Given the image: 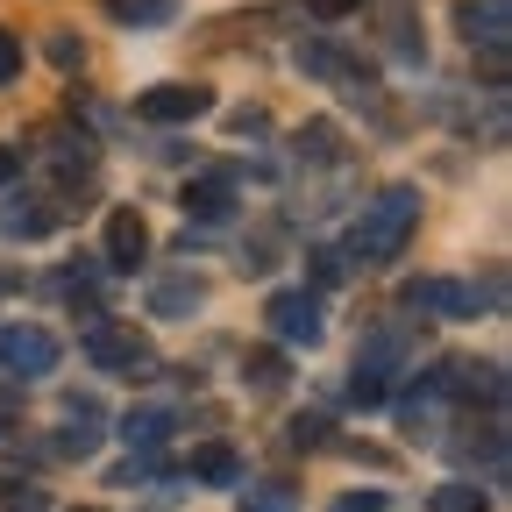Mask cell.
<instances>
[{
    "label": "cell",
    "mask_w": 512,
    "mask_h": 512,
    "mask_svg": "<svg viewBox=\"0 0 512 512\" xmlns=\"http://www.w3.org/2000/svg\"><path fill=\"white\" fill-rule=\"evenodd\" d=\"M392 363H399V335H377V342L356 356L349 399H356V406H377V399H384V384H392Z\"/></svg>",
    "instance_id": "obj_8"
},
{
    "label": "cell",
    "mask_w": 512,
    "mask_h": 512,
    "mask_svg": "<svg viewBox=\"0 0 512 512\" xmlns=\"http://www.w3.org/2000/svg\"><path fill=\"white\" fill-rule=\"evenodd\" d=\"M64 420H72V427L57 434V448H64V456H93V448H100V406L93 399H72Z\"/></svg>",
    "instance_id": "obj_10"
},
{
    "label": "cell",
    "mask_w": 512,
    "mask_h": 512,
    "mask_svg": "<svg viewBox=\"0 0 512 512\" xmlns=\"http://www.w3.org/2000/svg\"><path fill=\"white\" fill-rule=\"evenodd\" d=\"M392 8V57L399 64H420V36H413V0H384Z\"/></svg>",
    "instance_id": "obj_19"
},
{
    "label": "cell",
    "mask_w": 512,
    "mask_h": 512,
    "mask_svg": "<svg viewBox=\"0 0 512 512\" xmlns=\"http://www.w3.org/2000/svg\"><path fill=\"white\" fill-rule=\"evenodd\" d=\"M121 434H128V448H164V441H171V406H136V413H121Z\"/></svg>",
    "instance_id": "obj_13"
},
{
    "label": "cell",
    "mask_w": 512,
    "mask_h": 512,
    "mask_svg": "<svg viewBox=\"0 0 512 512\" xmlns=\"http://www.w3.org/2000/svg\"><path fill=\"white\" fill-rule=\"evenodd\" d=\"M413 228H420V192H413V185H384L377 200L363 207L356 235H349V264H363V271L399 264L406 242H413Z\"/></svg>",
    "instance_id": "obj_1"
},
{
    "label": "cell",
    "mask_w": 512,
    "mask_h": 512,
    "mask_svg": "<svg viewBox=\"0 0 512 512\" xmlns=\"http://www.w3.org/2000/svg\"><path fill=\"white\" fill-rule=\"evenodd\" d=\"M8 79H22V36L0 29V86H8Z\"/></svg>",
    "instance_id": "obj_24"
},
{
    "label": "cell",
    "mask_w": 512,
    "mask_h": 512,
    "mask_svg": "<svg viewBox=\"0 0 512 512\" xmlns=\"http://www.w3.org/2000/svg\"><path fill=\"white\" fill-rule=\"evenodd\" d=\"M328 512H384V491H342Z\"/></svg>",
    "instance_id": "obj_25"
},
{
    "label": "cell",
    "mask_w": 512,
    "mask_h": 512,
    "mask_svg": "<svg viewBox=\"0 0 512 512\" xmlns=\"http://www.w3.org/2000/svg\"><path fill=\"white\" fill-rule=\"evenodd\" d=\"M491 498H484V484H441L434 498H427V512H484Z\"/></svg>",
    "instance_id": "obj_20"
},
{
    "label": "cell",
    "mask_w": 512,
    "mask_h": 512,
    "mask_svg": "<svg viewBox=\"0 0 512 512\" xmlns=\"http://www.w3.org/2000/svg\"><path fill=\"white\" fill-rule=\"evenodd\" d=\"M136 114H143V121H157V128L200 121V114H214V86H185V79H171V86H150V93L136 100Z\"/></svg>",
    "instance_id": "obj_6"
},
{
    "label": "cell",
    "mask_w": 512,
    "mask_h": 512,
    "mask_svg": "<svg viewBox=\"0 0 512 512\" xmlns=\"http://www.w3.org/2000/svg\"><path fill=\"white\" fill-rule=\"evenodd\" d=\"M107 8H114L128 29H157V22H171V15H178V0H107Z\"/></svg>",
    "instance_id": "obj_18"
},
{
    "label": "cell",
    "mask_w": 512,
    "mask_h": 512,
    "mask_svg": "<svg viewBox=\"0 0 512 512\" xmlns=\"http://www.w3.org/2000/svg\"><path fill=\"white\" fill-rule=\"evenodd\" d=\"M285 377H292V370H285L278 349H249V356H242V384H249V392H278Z\"/></svg>",
    "instance_id": "obj_17"
},
{
    "label": "cell",
    "mask_w": 512,
    "mask_h": 512,
    "mask_svg": "<svg viewBox=\"0 0 512 512\" xmlns=\"http://www.w3.org/2000/svg\"><path fill=\"white\" fill-rule=\"evenodd\" d=\"M299 72L306 79H328V86H342L349 100H370V64L363 57H349L342 43H328V36H313V43H299Z\"/></svg>",
    "instance_id": "obj_4"
},
{
    "label": "cell",
    "mask_w": 512,
    "mask_h": 512,
    "mask_svg": "<svg viewBox=\"0 0 512 512\" xmlns=\"http://www.w3.org/2000/svg\"><path fill=\"white\" fill-rule=\"evenodd\" d=\"M264 320H271L278 342H299V349H313L320 335H328V320H320V292H271Z\"/></svg>",
    "instance_id": "obj_5"
},
{
    "label": "cell",
    "mask_w": 512,
    "mask_h": 512,
    "mask_svg": "<svg viewBox=\"0 0 512 512\" xmlns=\"http://www.w3.org/2000/svg\"><path fill=\"white\" fill-rule=\"evenodd\" d=\"M306 256H313V278H320V285H342V278H349V256H342V249H306Z\"/></svg>",
    "instance_id": "obj_22"
},
{
    "label": "cell",
    "mask_w": 512,
    "mask_h": 512,
    "mask_svg": "<svg viewBox=\"0 0 512 512\" xmlns=\"http://www.w3.org/2000/svg\"><path fill=\"white\" fill-rule=\"evenodd\" d=\"M150 256V228H143V214H107V271H136Z\"/></svg>",
    "instance_id": "obj_9"
},
{
    "label": "cell",
    "mask_w": 512,
    "mask_h": 512,
    "mask_svg": "<svg viewBox=\"0 0 512 512\" xmlns=\"http://www.w3.org/2000/svg\"><path fill=\"white\" fill-rule=\"evenodd\" d=\"M463 36L470 43H484V50H505V0H484V8H477V0H463Z\"/></svg>",
    "instance_id": "obj_12"
},
{
    "label": "cell",
    "mask_w": 512,
    "mask_h": 512,
    "mask_svg": "<svg viewBox=\"0 0 512 512\" xmlns=\"http://www.w3.org/2000/svg\"><path fill=\"white\" fill-rule=\"evenodd\" d=\"M200 299H207V285L185 271V278H164V285L150 292V313H164V320H185V313L200 306Z\"/></svg>",
    "instance_id": "obj_14"
},
{
    "label": "cell",
    "mask_w": 512,
    "mask_h": 512,
    "mask_svg": "<svg viewBox=\"0 0 512 512\" xmlns=\"http://www.w3.org/2000/svg\"><path fill=\"white\" fill-rule=\"evenodd\" d=\"M192 477L214 484V491H228V484H242V456H235L228 441H207V448H192Z\"/></svg>",
    "instance_id": "obj_11"
},
{
    "label": "cell",
    "mask_w": 512,
    "mask_h": 512,
    "mask_svg": "<svg viewBox=\"0 0 512 512\" xmlns=\"http://www.w3.org/2000/svg\"><path fill=\"white\" fill-rule=\"evenodd\" d=\"M242 512H292V484H249Z\"/></svg>",
    "instance_id": "obj_21"
},
{
    "label": "cell",
    "mask_w": 512,
    "mask_h": 512,
    "mask_svg": "<svg viewBox=\"0 0 512 512\" xmlns=\"http://www.w3.org/2000/svg\"><path fill=\"white\" fill-rule=\"evenodd\" d=\"M79 349H86V363L107 370V377H150V370H157V349H150L136 328H121V320H93Z\"/></svg>",
    "instance_id": "obj_2"
},
{
    "label": "cell",
    "mask_w": 512,
    "mask_h": 512,
    "mask_svg": "<svg viewBox=\"0 0 512 512\" xmlns=\"http://www.w3.org/2000/svg\"><path fill=\"white\" fill-rule=\"evenodd\" d=\"M349 8H363V0H313V15H320V22H342Z\"/></svg>",
    "instance_id": "obj_29"
},
{
    "label": "cell",
    "mask_w": 512,
    "mask_h": 512,
    "mask_svg": "<svg viewBox=\"0 0 512 512\" xmlns=\"http://www.w3.org/2000/svg\"><path fill=\"white\" fill-rule=\"evenodd\" d=\"M15 171H22V150H15V143H0V185H8Z\"/></svg>",
    "instance_id": "obj_30"
},
{
    "label": "cell",
    "mask_w": 512,
    "mask_h": 512,
    "mask_svg": "<svg viewBox=\"0 0 512 512\" xmlns=\"http://www.w3.org/2000/svg\"><path fill=\"white\" fill-rule=\"evenodd\" d=\"M185 214H200V221H221L228 207H235V185L228 178H200V185H185V200H178Z\"/></svg>",
    "instance_id": "obj_15"
},
{
    "label": "cell",
    "mask_w": 512,
    "mask_h": 512,
    "mask_svg": "<svg viewBox=\"0 0 512 512\" xmlns=\"http://www.w3.org/2000/svg\"><path fill=\"white\" fill-rule=\"evenodd\" d=\"M406 306H413V313H441V320H477V292L456 285V278H420V285H406Z\"/></svg>",
    "instance_id": "obj_7"
},
{
    "label": "cell",
    "mask_w": 512,
    "mask_h": 512,
    "mask_svg": "<svg viewBox=\"0 0 512 512\" xmlns=\"http://www.w3.org/2000/svg\"><path fill=\"white\" fill-rule=\"evenodd\" d=\"M50 228V214L36 207V200H22V192H15V200H0V235H22V242H36Z\"/></svg>",
    "instance_id": "obj_16"
},
{
    "label": "cell",
    "mask_w": 512,
    "mask_h": 512,
    "mask_svg": "<svg viewBox=\"0 0 512 512\" xmlns=\"http://www.w3.org/2000/svg\"><path fill=\"white\" fill-rule=\"evenodd\" d=\"M50 57L72 72V64H86V43H79V36H50Z\"/></svg>",
    "instance_id": "obj_26"
},
{
    "label": "cell",
    "mask_w": 512,
    "mask_h": 512,
    "mask_svg": "<svg viewBox=\"0 0 512 512\" xmlns=\"http://www.w3.org/2000/svg\"><path fill=\"white\" fill-rule=\"evenodd\" d=\"M320 427H328V420H292V434H285V441H292V448H320V441H328Z\"/></svg>",
    "instance_id": "obj_27"
},
{
    "label": "cell",
    "mask_w": 512,
    "mask_h": 512,
    "mask_svg": "<svg viewBox=\"0 0 512 512\" xmlns=\"http://www.w3.org/2000/svg\"><path fill=\"white\" fill-rule=\"evenodd\" d=\"M228 128H235V136H264L271 121H264V107H242V114H228Z\"/></svg>",
    "instance_id": "obj_28"
},
{
    "label": "cell",
    "mask_w": 512,
    "mask_h": 512,
    "mask_svg": "<svg viewBox=\"0 0 512 512\" xmlns=\"http://www.w3.org/2000/svg\"><path fill=\"white\" fill-rule=\"evenodd\" d=\"M57 356H64V342L50 335V328H36V320H15V328H0V370L8 377H50L57 370Z\"/></svg>",
    "instance_id": "obj_3"
},
{
    "label": "cell",
    "mask_w": 512,
    "mask_h": 512,
    "mask_svg": "<svg viewBox=\"0 0 512 512\" xmlns=\"http://www.w3.org/2000/svg\"><path fill=\"white\" fill-rule=\"evenodd\" d=\"M299 150H306V157H335V121H313V128H299Z\"/></svg>",
    "instance_id": "obj_23"
}]
</instances>
